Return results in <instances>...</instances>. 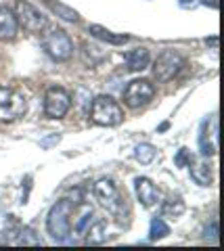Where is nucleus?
I'll list each match as a JSON object with an SVG mask.
<instances>
[{"label": "nucleus", "instance_id": "obj_25", "mask_svg": "<svg viewBox=\"0 0 224 251\" xmlns=\"http://www.w3.org/2000/svg\"><path fill=\"white\" fill-rule=\"evenodd\" d=\"M178 2H180V6H191L195 0H178Z\"/></svg>", "mask_w": 224, "mask_h": 251}, {"label": "nucleus", "instance_id": "obj_2", "mask_svg": "<svg viewBox=\"0 0 224 251\" xmlns=\"http://www.w3.org/2000/svg\"><path fill=\"white\" fill-rule=\"evenodd\" d=\"M90 120L103 128H113L124 122V109L109 94H99L90 105Z\"/></svg>", "mask_w": 224, "mask_h": 251}, {"label": "nucleus", "instance_id": "obj_21", "mask_svg": "<svg viewBox=\"0 0 224 251\" xmlns=\"http://www.w3.org/2000/svg\"><path fill=\"white\" fill-rule=\"evenodd\" d=\"M50 6H52V11H57L63 19H67V21H78V13H75V11L67 9V6H63V4H50Z\"/></svg>", "mask_w": 224, "mask_h": 251}, {"label": "nucleus", "instance_id": "obj_19", "mask_svg": "<svg viewBox=\"0 0 224 251\" xmlns=\"http://www.w3.org/2000/svg\"><path fill=\"white\" fill-rule=\"evenodd\" d=\"M90 222H92V207H84L82 214L78 216V220L74 222V230L78 234H84V232H86V228L90 226Z\"/></svg>", "mask_w": 224, "mask_h": 251}, {"label": "nucleus", "instance_id": "obj_22", "mask_svg": "<svg viewBox=\"0 0 224 251\" xmlns=\"http://www.w3.org/2000/svg\"><path fill=\"white\" fill-rule=\"evenodd\" d=\"M191 161H193V155H191V151H189V149H180V151H178V155L174 157V163H176V166H178V168L189 166Z\"/></svg>", "mask_w": 224, "mask_h": 251}, {"label": "nucleus", "instance_id": "obj_15", "mask_svg": "<svg viewBox=\"0 0 224 251\" xmlns=\"http://www.w3.org/2000/svg\"><path fill=\"white\" fill-rule=\"evenodd\" d=\"M184 209H187V205H184L182 197H170L166 203H164V209H161V214L168 216V218H180L184 214Z\"/></svg>", "mask_w": 224, "mask_h": 251}, {"label": "nucleus", "instance_id": "obj_9", "mask_svg": "<svg viewBox=\"0 0 224 251\" xmlns=\"http://www.w3.org/2000/svg\"><path fill=\"white\" fill-rule=\"evenodd\" d=\"M95 195H97V199L111 211V214H118L120 207H122V203H124L122 193L118 191L115 182H113V180H109V178H101L95 184Z\"/></svg>", "mask_w": 224, "mask_h": 251}, {"label": "nucleus", "instance_id": "obj_12", "mask_svg": "<svg viewBox=\"0 0 224 251\" xmlns=\"http://www.w3.org/2000/svg\"><path fill=\"white\" fill-rule=\"evenodd\" d=\"M149 63H151V54L145 46H138V49L126 54V65L130 72H143V69L149 67Z\"/></svg>", "mask_w": 224, "mask_h": 251}, {"label": "nucleus", "instance_id": "obj_8", "mask_svg": "<svg viewBox=\"0 0 224 251\" xmlns=\"http://www.w3.org/2000/svg\"><path fill=\"white\" fill-rule=\"evenodd\" d=\"M15 9H17L19 25H23V29L29 31V34H38V31H42L46 27V23H49L44 15L38 11L34 4H29L27 0H17Z\"/></svg>", "mask_w": 224, "mask_h": 251}, {"label": "nucleus", "instance_id": "obj_7", "mask_svg": "<svg viewBox=\"0 0 224 251\" xmlns=\"http://www.w3.org/2000/svg\"><path fill=\"white\" fill-rule=\"evenodd\" d=\"M153 97H155V86L151 84V80H145V77L132 80L124 90V103L132 109L147 105L149 100H153Z\"/></svg>", "mask_w": 224, "mask_h": 251}, {"label": "nucleus", "instance_id": "obj_23", "mask_svg": "<svg viewBox=\"0 0 224 251\" xmlns=\"http://www.w3.org/2000/svg\"><path fill=\"white\" fill-rule=\"evenodd\" d=\"M201 4L203 6H210V9H218V0H201Z\"/></svg>", "mask_w": 224, "mask_h": 251}, {"label": "nucleus", "instance_id": "obj_3", "mask_svg": "<svg viewBox=\"0 0 224 251\" xmlns=\"http://www.w3.org/2000/svg\"><path fill=\"white\" fill-rule=\"evenodd\" d=\"M27 111V103L23 92L15 88H6L0 86V122H17L19 117H23Z\"/></svg>", "mask_w": 224, "mask_h": 251}, {"label": "nucleus", "instance_id": "obj_18", "mask_svg": "<svg viewBox=\"0 0 224 251\" xmlns=\"http://www.w3.org/2000/svg\"><path fill=\"white\" fill-rule=\"evenodd\" d=\"M170 234V226L164 222V218H153L151 226H149V239L151 241H159Z\"/></svg>", "mask_w": 224, "mask_h": 251}, {"label": "nucleus", "instance_id": "obj_10", "mask_svg": "<svg viewBox=\"0 0 224 251\" xmlns=\"http://www.w3.org/2000/svg\"><path fill=\"white\" fill-rule=\"evenodd\" d=\"M134 191H136V199L141 201V205L143 207H153L157 203V197H159V191H157V186L151 182L149 178H141L138 176L136 180H134Z\"/></svg>", "mask_w": 224, "mask_h": 251}, {"label": "nucleus", "instance_id": "obj_17", "mask_svg": "<svg viewBox=\"0 0 224 251\" xmlns=\"http://www.w3.org/2000/svg\"><path fill=\"white\" fill-rule=\"evenodd\" d=\"M134 159L143 166H149V163L155 159V147L149 145V143H141L134 149Z\"/></svg>", "mask_w": 224, "mask_h": 251}, {"label": "nucleus", "instance_id": "obj_5", "mask_svg": "<svg viewBox=\"0 0 224 251\" xmlns=\"http://www.w3.org/2000/svg\"><path fill=\"white\" fill-rule=\"evenodd\" d=\"M72 109V94L61 86H52V88L46 90L44 97V113L50 120H61L65 117L67 111Z\"/></svg>", "mask_w": 224, "mask_h": 251}, {"label": "nucleus", "instance_id": "obj_14", "mask_svg": "<svg viewBox=\"0 0 224 251\" xmlns=\"http://www.w3.org/2000/svg\"><path fill=\"white\" fill-rule=\"evenodd\" d=\"M189 168H191V178L195 180L199 186H210L212 174H210V166H207V163H203V161H199V163L191 161Z\"/></svg>", "mask_w": 224, "mask_h": 251}, {"label": "nucleus", "instance_id": "obj_4", "mask_svg": "<svg viewBox=\"0 0 224 251\" xmlns=\"http://www.w3.org/2000/svg\"><path fill=\"white\" fill-rule=\"evenodd\" d=\"M42 46L55 61H67V59H72V54H74L72 38H69L67 31L61 29V27H52V29L46 31L44 38H42Z\"/></svg>", "mask_w": 224, "mask_h": 251}, {"label": "nucleus", "instance_id": "obj_24", "mask_svg": "<svg viewBox=\"0 0 224 251\" xmlns=\"http://www.w3.org/2000/svg\"><path fill=\"white\" fill-rule=\"evenodd\" d=\"M207 44H210L212 49H216V46H218V38H216V36H214V38H210V40H207Z\"/></svg>", "mask_w": 224, "mask_h": 251}, {"label": "nucleus", "instance_id": "obj_11", "mask_svg": "<svg viewBox=\"0 0 224 251\" xmlns=\"http://www.w3.org/2000/svg\"><path fill=\"white\" fill-rule=\"evenodd\" d=\"M19 31V21L9 6H0V40H13Z\"/></svg>", "mask_w": 224, "mask_h": 251}, {"label": "nucleus", "instance_id": "obj_6", "mask_svg": "<svg viewBox=\"0 0 224 251\" xmlns=\"http://www.w3.org/2000/svg\"><path fill=\"white\" fill-rule=\"evenodd\" d=\"M182 65H184V61L178 52L164 50L157 54L155 63H153V77H155V82H159V84L170 82L182 69Z\"/></svg>", "mask_w": 224, "mask_h": 251}, {"label": "nucleus", "instance_id": "obj_13", "mask_svg": "<svg viewBox=\"0 0 224 251\" xmlns=\"http://www.w3.org/2000/svg\"><path fill=\"white\" fill-rule=\"evenodd\" d=\"M88 31L95 38H99V40H103L107 44H113V46H120V44H126L128 42V36L126 34H113V31L109 29H105L101 25H90Z\"/></svg>", "mask_w": 224, "mask_h": 251}, {"label": "nucleus", "instance_id": "obj_16", "mask_svg": "<svg viewBox=\"0 0 224 251\" xmlns=\"http://www.w3.org/2000/svg\"><path fill=\"white\" fill-rule=\"evenodd\" d=\"M105 220H101V218H97L95 222H90V226L86 228V241L88 243H103L105 241Z\"/></svg>", "mask_w": 224, "mask_h": 251}, {"label": "nucleus", "instance_id": "obj_1", "mask_svg": "<svg viewBox=\"0 0 224 251\" xmlns=\"http://www.w3.org/2000/svg\"><path fill=\"white\" fill-rule=\"evenodd\" d=\"M75 203L72 199H59L50 207L49 218H46V230L55 241H67L72 234V214Z\"/></svg>", "mask_w": 224, "mask_h": 251}, {"label": "nucleus", "instance_id": "obj_20", "mask_svg": "<svg viewBox=\"0 0 224 251\" xmlns=\"http://www.w3.org/2000/svg\"><path fill=\"white\" fill-rule=\"evenodd\" d=\"M15 243H19V245H38V243H40V239L36 237L32 228L23 226V228L19 230V237H17V241H15Z\"/></svg>", "mask_w": 224, "mask_h": 251}]
</instances>
